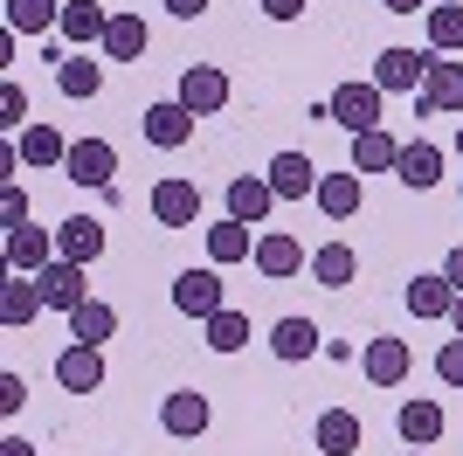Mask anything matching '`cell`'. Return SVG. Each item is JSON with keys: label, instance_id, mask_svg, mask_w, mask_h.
Masks as SVG:
<instances>
[{"label": "cell", "instance_id": "1", "mask_svg": "<svg viewBox=\"0 0 463 456\" xmlns=\"http://www.w3.org/2000/svg\"><path fill=\"white\" fill-rule=\"evenodd\" d=\"M332 104V125H346V132H373V125H381V104H387V90L381 83H360V76H353V83H339V90L326 97Z\"/></svg>", "mask_w": 463, "mask_h": 456}, {"label": "cell", "instance_id": "2", "mask_svg": "<svg viewBox=\"0 0 463 456\" xmlns=\"http://www.w3.org/2000/svg\"><path fill=\"white\" fill-rule=\"evenodd\" d=\"M174 311L180 318H201L208 325L214 311H229V290H222V270H180V284H174Z\"/></svg>", "mask_w": 463, "mask_h": 456}, {"label": "cell", "instance_id": "3", "mask_svg": "<svg viewBox=\"0 0 463 456\" xmlns=\"http://www.w3.org/2000/svg\"><path fill=\"white\" fill-rule=\"evenodd\" d=\"M180 104H187L194 118H214L222 111V104H229V76L214 70V62H187V70H180Z\"/></svg>", "mask_w": 463, "mask_h": 456}, {"label": "cell", "instance_id": "4", "mask_svg": "<svg viewBox=\"0 0 463 456\" xmlns=\"http://www.w3.org/2000/svg\"><path fill=\"white\" fill-rule=\"evenodd\" d=\"M208 422H214V408H208V394H194V387H180V394L159 401V429L180 436V442H201V436H208Z\"/></svg>", "mask_w": 463, "mask_h": 456}, {"label": "cell", "instance_id": "5", "mask_svg": "<svg viewBox=\"0 0 463 456\" xmlns=\"http://www.w3.org/2000/svg\"><path fill=\"white\" fill-rule=\"evenodd\" d=\"M429 62H436V49H381V56H373V83H381L387 97L394 90H422Z\"/></svg>", "mask_w": 463, "mask_h": 456}, {"label": "cell", "instance_id": "6", "mask_svg": "<svg viewBox=\"0 0 463 456\" xmlns=\"http://www.w3.org/2000/svg\"><path fill=\"white\" fill-rule=\"evenodd\" d=\"M56 387L62 394H97L104 387V346H62L56 353Z\"/></svg>", "mask_w": 463, "mask_h": 456}, {"label": "cell", "instance_id": "7", "mask_svg": "<svg viewBox=\"0 0 463 456\" xmlns=\"http://www.w3.org/2000/svg\"><path fill=\"white\" fill-rule=\"evenodd\" d=\"M153 222L159 228H194L201 222V187L180 180V173H166V180L153 187Z\"/></svg>", "mask_w": 463, "mask_h": 456}, {"label": "cell", "instance_id": "8", "mask_svg": "<svg viewBox=\"0 0 463 456\" xmlns=\"http://www.w3.org/2000/svg\"><path fill=\"white\" fill-rule=\"evenodd\" d=\"M408 366H415V353H408V339H387V332H373L367 353H360V374L373 380V387H402Z\"/></svg>", "mask_w": 463, "mask_h": 456}, {"label": "cell", "instance_id": "9", "mask_svg": "<svg viewBox=\"0 0 463 456\" xmlns=\"http://www.w3.org/2000/svg\"><path fill=\"white\" fill-rule=\"evenodd\" d=\"M62 173H70L77 187H111L118 146H111V138H77V146H70V159H62Z\"/></svg>", "mask_w": 463, "mask_h": 456}, {"label": "cell", "instance_id": "10", "mask_svg": "<svg viewBox=\"0 0 463 456\" xmlns=\"http://www.w3.org/2000/svg\"><path fill=\"white\" fill-rule=\"evenodd\" d=\"M138 125H146V138H153L159 152H180V146L194 138V111L180 104V97H159V104H146V118H138Z\"/></svg>", "mask_w": 463, "mask_h": 456}, {"label": "cell", "instance_id": "11", "mask_svg": "<svg viewBox=\"0 0 463 456\" xmlns=\"http://www.w3.org/2000/svg\"><path fill=\"white\" fill-rule=\"evenodd\" d=\"M56 263V235H49V228H7V270H14V277H42V270Z\"/></svg>", "mask_w": 463, "mask_h": 456}, {"label": "cell", "instance_id": "12", "mask_svg": "<svg viewBox=\"0 0 463 456\" xmlns=\"http://www.w3.org/2000/svg\"><path fill=\"white\" fill-rule=\"evenodd\" d=\"M35 284H42V304H49V311H62V318H70L77 304H90V284H83V263H62V256H56V263L42 270Z\"/></svg>", "mask_w": 463, "mask_h": 456}, {"label": "cell", "instance_id": "13", "mask_svg": "<svg viewBox=\"0 0 463 456\" xmlns=\"http://www.w3.org/2000/svg\"><path fill=\"white\" fill-rule=\"evenodd\" d=\"M263 180L277 187V201H305V194H318V180H326V173L311 166V152H277Z\"/></svg>", "mask_w": 463, "mask_h": 456}, {"label": "cell", "instance_id": "14", "mask_svg": "<svg viewBox=\"0 0 463 456\" xmlns=\"http://www.w3.org/2000/svg\"><path fill=\"white\" fill-rule=\"evenodd\" d=\"M56 256L90 270L97 256H104V222H97V214H70V222L56 228Z\"/></svg>", "mask_w": 463, "mask_h": 456}, {"label": "cell", "instance_id": "15", "mask_svg": "<svg viewBox=\"0 0 463 456\" xmlns=\"http://www.w3.org/2000/svg\"><path fill=\"white\" fill-rule=\"evenodd\" d=\"M311 442H318V456H360L367 429H360V415H353V408H326V415H318V429H311Z\"/></svg>", "mask_w": 463, "mask_h": 456}, {"label": "cell", "instance_id": "16", "mask_svg": "<svg viewBox=\"0 0 463 456\" xmlns=\"http://www.w3.org/2000/svg\"><path fill=\"white\" fill-rule=\"evenodd\" d=\"M256 270H263V277H270V284H284V277H298V270H305V242H298V235H256V256H250Z\"/></svg>", "mask_w": 463, "mask_h": 456}, {"label": "cell", "instance_id": "17", "mask_svg": "<svg viewBox=\"0 0 463 456\" xmlns=\"http://www.w3.org/2000/svg\"><path fill=\"white\" fill-rule=\"evenodd\" d=\"M250 256H256V228L235 222V214H222V222L208 228V263L229 270V263H250Z\"/></svg>", "mask_w": 463, "mask_h": 456}, {"label": "cell", "instance_id": "18", "mask_svg": "<svg viewBox=\"0 0 463 456\" xmlns=\"http://www.w3.org/2000/svg\"><path fill=\"white\" fill-rule=\"evenodd\" d=\"M394 180L415 194H429L436 180H443V146H429V138H415V146H402V159H394Z\"/></svg>", "mask_w": 463, "mask_h": 456}, {"label": "cell", "instance_id": "19", "mask_svg": "<svg viewBox=\"0 0 463 456\" xmlns=\"http://www.w3.org/2000/svg\"><path fill=\"white\" fill-rule=\"evenodd\" d=\"M270 208H277V187L263 180V173H235V180H229V214H235V222L256 228Z\"/></svg>", "mask_w": 463, "mask_h": 456}, {"label": "cell", "instance_id": "20", "mask_svg": "<svg viewBox=\"0 0 463 456\" xmlns=\"http://www.w3.org/2000/svg\"><path fill=\"white\" fill-rule=\"evenodd\" d=\"M42 311H49V304H42V284L35 277H7V284H0V325H35Z\"/></svg>", "mask_w": 463, "mask_h": 456}, {"label": "cell", "instance_id": "21", "mask_svg": "<svg viewBox=\"0 0 463 456\" xmlns=\"http://www.w3.org/2000/svg\"><path fill=\"white\" fill-rule=\"evenodd\" d=\"M422 104H429V111H463V62H449V56L429 62V76H422Z\"/></svg>", "mask_w": 463, "mask_h": 456}, {"label": "cell", "instance_id": "22", "mask_svg": "<svg viewBox=\"0 0 463 456\" xmlns=\"http://www.w3.org/2000/svg\"><path fill=\"white\" fill-rule=\"evenodd\" d=\"M311 201H318L326 222H353V214H360V173H326Z\"/></svg>", "mask_w": 463, "mask_h": 456}, {"label": "cell", "instance_id": "23", "mask_svg": "<svg viewBox=\"0 0 463 456\" xmlns=\"http://www.w3.org/2000/svg\"><path fill=\"white\" fill-rule=\"evenodd\" d=\"M353 277H360V256H353V242H326V249H311V284L346 290Z\"/></svg>", "mask_w": 463, "mask_h": 456}, {"label": "cell", "instance_id": "24", "mask_svg": "<svg viewBox=\"0 0 463 456\" xmlns=\"http://www.w3.org/2000/svg\"><path fill=\"white\" fill-rule=\"evenodd\" d=\"M408 311H415V318H443L449 325V304H457V290H449V277L443 270H436V277H408Z\"/></svg>", "mask_w": 463, "mask_h": 456}, {"label": "cell", "instance_id": "25", "mask_svg": "<svg viewBox=\"0 0 463 456\" xmlns=\"http://www.w3.org/2000/svg\"><path fill=\"white\" fill-rule=\"evenodd\" d=\"M104 28H111V7H97V0H62V35L77 42V49L104 42Z\"/></svg>", "mask_w": 463, "mask_h": 456}, {"label": "cell", "instance_id": "26", "mask_svg": "<svg viewBox=\"0 0 463 456\" xmlns=\"http://www.w3.org/2000/svg\"><path fill=\"white\" fill-rule=\"evenodd\" d=\"M394 429H402V442H408V450H429V442L443 436V408H436V401H402Z\"/></svg>", "mask_w": 463, "mask_h": 456}, {"label": "cell", "instance_id": "27", "mask_svg": "<svg viewBox=\"0 0 463 456\" xmlns=\"http://www.w3.org/2000/svg\"><path fill=\"white\" fill-rule=\"evenodd\" d=\"M394 159H402V146L387 138V125L353 132V173H394Z\"/></svg>", "mask_w": 463, "mask_h": 456}, {"label": "cell", "instance_id": "28", "mask_svg": "<svg viewBox=\"0 0 463 456\" xmlns=\"http://www.w3.org/2000/svg\"><path fill=\"white\" fill-rule=\"evenodd\" d=\"M56 90L70 97V104H83V97L104 90V70H97V62L77 49V56H62V62H56Z\"/></svg>", "mask_w": 463, "mask_h": 456}, {"label": "cell", "instance_id": "29", "mask_svg": "<svg viewBox=\"0 0 463 456\" xmlns=\"http://www.w3.org/2000/svg\"><path fill=\"white\" fill-rule=\"evenodd\" d=\"M270 353L277 360H311V353H318V325L311 318H277L270 325Z\"/></svg>", "mask_w": 463, "mask_h": 456}, {"label": "cell", "instance_id": "30", "mask_svg": "<svg viewBox=\"0 0 463 456\" xmlns=\"http://www.w3.org/2000/svg\"><path fill=\"white\" fill-rule=\"evenodd\" d=\"M146 42H153V35H146V21H138V14H111V28H104V56H111V62H138V56H146Z\"/></svg>", "mask_w": 463, "mask_h": 456}, {"label": "cell", "instance_id": "31", "mask_svg": "<svg viewBox=\"0 0 463 456\" xmlns=\"http://www.w3.org/2000/svg\"><path fill=\"white\" fill-rule=\"evenodd\" d=\"M118 332V311L104 298H90V304H77V311H70V339L77 346H104Z\"/></svg>", "mask_w": 463, "mask_h": 456}, {"label": "cell", "instance_id": "32", "mask_svg": "<svg viewBox=\"0 0 463 456\" xmlns=\"http://www.w3.org/2000/svg\"><path fill=\"white\" fill-rule=\"evenodd\" d=\"M7 28L14 35H49V28H62V0H7Z\"/></svg>", "mask_w": 463, "mask_h": 456}, {"label": "cell", "instance_id": "33", "mask_svg": "<svg viewBox=\"0 0 463 456\" xmlns=\"http://www.w3.org/2000/svg\"><path fill=\"white\" fill-rule=\"evenodd\" d=\"M14 146H21V159H28V166H62V159H70V138H62L56 125H28Z\"/></svg>", "mask_w": 463, "mask_h": 456}, {"label": "cell", "instance_id": "34", "mask_svg": "<svg viewBox=\"0 0 463 456\" xmlns=\"http://www.w3.org/2000/svg\"><path fill=\"white\" fill-rule=\"evenodd\" d=\"M429 49H436V56H457L463 49V7L457 0H436V7H429Z\"/></svg>", "mask_w": 463, "mask_h": 456}, {"label": "cell", "instance_id": "35", "mask_svg": "<svg viewBox=\"0 0 463 456\" xmlns=\"http://www.w3.org/2000/svg\"><path fill=\"white\" fill-rule=\"evenodd\" d=\"M208 346H214V353H242V346H250V311H235V304H229V311H214V318H208Z\"/></svg>", "mask_w": 463, "mask_h": 456}, {"label": "cell", "instance_id": "36", "mask_svg": "<svg viewBox=\"0 0 463 456\" xmlns=\"http://www.w3.org/2000/svg\"><path fill=\"white\" fill-rule=\"evenodd\" d=\"M0 125H7V132H28V90H21L14 76L0 83Z\"/></svg>", "mask_w": 463, "mask_h": 456}, {"label": "cell", "instance_id": "37", "mask_svg": "<svg viewBox=\"0 0 463 456\" xmlns=\"http://www.w3.org/2000/svg\"><path fill=\"white\" fill-rule=\"evenodd\" d=\"M436 380H443V387H463V339L436 346Z\"/></svg>", "mask_w": 463, "mask_h": 456}, {"label": "cell", "instance_id": "38", "mask_svg": "<svg viewBox=\"0 0 463 456\" xmlns=\"http://www.w3.org/2000/svg\"><path fill=\"white\" fill-rule=\"evenodd\" d=\"M0 222H7V228H28V194H21L14 180L0 187Z\"/></svg>", "mask_w": 463, "mask_h": 456}, {"label": "cell", "instance_id": "39", "mask_svg": "<svg viewBox=\"0 0 463 456\" xmlns=\"http://www.w3.org/2000/svg\"><path fill=\"white\" fill-rule=\"evenodd\" d=\"M21 401H28V380H21V374H0V415H21Z\"/></svg>", "mask_w": 463, "mask_h": 456}, {"label": "cell", "instance_id": "40", "mask_svg": "<svg viewBox=\"0 0 463 456\" xmlns=\"http://www.w3.org/2000/svg\"><path fill=\"white\" fill-rule=\"evenodd\" d=\"M256 7H263V14H270V21H298V14H305V7H311V0H256Z\"/></svg>", "mask_w": 463, "mask_h": 456}, {"label": "cell", "instance_id": "41", "mask_svg": "<svg viewBox=\"0 0 463 456\" xmlns=\"http://www.w3.org/2000/svg\"><path fill=\"white\" fill-rule=\"evenodd\" d=\"M166 14H174V21H201V14H208V0H166Z\"/></svg>", "mask_w": 463, "mask_h": 456}, {"label": "cell", "instance_id": "42", "mask_svg": "<svg viewBox=\"0 0 463 456\" xmlns=\"http://www.w3.org/2000/svg\"><path fill=\"white\" fill-rule=\"evenodd\" d=\"M443 277H449V290L463 298V249H449V263H443Z\"/></svg>", "mask_w": 463, "mask_h": 456}, {"label": "cell", "instance_id": "43", "mask_svg": "<svg viewBox=\"0 0 463 456\" xmlns=\"http://www.w3.org/2000/svg\"><path fill=\"white\" fill-rule=\"evenodd\" d=\"M387 14H429V0H381Z\"/></svg>", "mask_w": 463, "mask_h": 456}, {"label": "cell", "instance_id": "44", "mask_svg": "<svg viewBox=\"0 0 463 456\" xmlns=\"http://www.w3.org/2000/svg\"><path fill=\"white\" fill-rule=\"evenodd\" d=\"M0 456H35V450H28L21 436H7V442H0Z\"/></svg>", "mask_w": 463, "mask_h": 456}, {"label": "cell", "instance_id": "45", "mask_svg": "<svg viewBox=\"0 0 463 456\" xmlns=\"http://www.w3.org/2000/svg\"><path fill=\"white\" fill-rule=\"evenodd\" d=\"M449 332H457V339H463V298L449 304Z\"/></svg>", "mask_w": 463, "mask_h": 456}, {"label": "cell", "instance_id": "46", "mask_svg": "<svg viewBox=\"0 0 463 456\" xmlns=\"http://www.w3.org/2000/svg\"><path fill=\"white\" fill-rule=\"evenodd\" d=\"M408 456H429V450H408Z\"/></svg>", "mask_w": 463, "mask_h": 456}, {"label": "cell", "instance_id": "47", "mask_svg": "<svg viewBox=\"0 0 463 456\" xmlns=\"http://www.w3.org/2000/svg\"><path fill=\"white\" fill-rule=\"evenodd\" d=\"M457 152H463V132H457Z\"/></svg>", "mask_w": 463, "mask_h": 456}, {"label": "cell", "instance_id": "48", "mask_svg": "<svg viewBox=\"0 0 463 456\" xmlns=\"http://www.w3.org/2000/svg\"><path fill=\"white\" fill-rule=\"evenodd\" d=\"M457 7H463V0H457Z\"/></svg>", "mask_w": 463, "mask_h": 456}]
</instances>
